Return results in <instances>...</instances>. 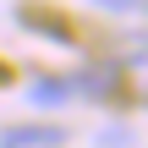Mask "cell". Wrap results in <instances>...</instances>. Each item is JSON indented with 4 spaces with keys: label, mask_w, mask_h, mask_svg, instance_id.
Instances as JSON below:
<instances>
[{
    "label": "cell",
    "mask_w": 148,
    "mask_h": 148,
    "mask_svg": "<svg viewBox=\"0 0 148 148\" xmlns=\"http://www.w3.org/2000/svg\"><path fill=\"white\" fill-rule=\"evenodd\" d=\"M60 143H66L60 126H5L0 137V148H60Z\"/></svg>",
    "instance_id": "6da1fadb"
},
{
    "label": "cell",
    "mask_w": 148,
    "mask_h": 148,
    "mask_svg": "<svg viewBox=\"0 0 148 148\" xmlns=\"http://www.w3.org/2000/svg\"><path fill=\"white\" fill-rule=\"evenodd\" d=\"M27 99L44 104V110H49V104H66V99H71V82H60V77H38V82H27Z\"/></svg>",
    "instance_id": "7a4b0ae2"
},
{
    "label": "cell",
    "mask_w": 148,
    "mask_h": 148,
    "mask_svg": "<svg viewBox=\"0 0 148 148\" xmlns=\"http://www.w3.org/2000/svg\"><path fill=\"white\" fill-rule=\"evenodd\" d=\"M93 5H104V11H137L143 0H93Z\"/></svg>",
    "instance_id": "3957f363"
},
{
    "label": "cell",
    "mask_w": 148,
    "mask_h": 148,
    "mask_svg": "<svg viewBox=\"0 0 148 148\" xmlns=\"http://www.w3.org/2000/svg\"><path fill=\"white\" fill-rule=\"evenodd\" d=\"M143 5H148V0H143Z\"/></svg>",
    "instance_id": "277c9868"
}]
</instances>
